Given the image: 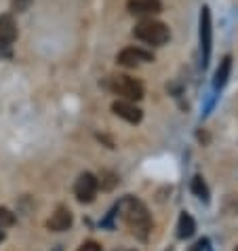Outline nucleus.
Returning a JSON list of instances; mask_svg holds the SVG:
<instances>
[{"label":"nucleus","mask_w":238,"mask_h":251,"mask_svg":"<svg viewBox=\"0 0 238 251\" xmlns=\"http://www.w3.org/2000/svg\"><path fill=\"white\" fill-rule=\"evenodd\" d=\"M78 251H101V245L95 241H87V243H82Z\"/></svg>","instance_id":"obj_16"},{"label":"nucleus","mask_w":238,"mask_h":251,"mask_svg":"<svg viewBox=\"0 0 238 251\" xmlns=\"http://www.w3.org/2000/svg\"><path fill=\"white\" fill-rule=\"evenodd\" d=\"M133 36L145 45L163 47L165 43H169L171 30L167 24L156 22V19H142V22L135 25V30H133Z\"/></svg>","instance_id":"obj_2"},{"label":"nucleus","mask_w":238,"mask_h":251,"mask_svg":"<svg viewBox=\"0 0 238 251\" xmlns=\"http://www.w3.org/2000/svg\"><path fill=\"white\" fill-rule=\"evenodd\" d=\"M13 2H15L17 6H25L27 2H30V0H13Z\"/></svg>","instance_id":"obj_18"},{"label":"nucleus","mask_w":238,"mask_h":251,"mask_svg":"<svg viewBox=\"0 0 238 251\" xmlns=\"http://www.w3.org/2000/svg\"><path fill=\"white\" fill-rule=\"evenodd\" d=\"M116 209L120 211L122 220L127 222V226L133 230V234H137L139 239L148 236L150 228H152V218L148 213V207H145L142 201L135 197H124Z\"/></svg>","instance_id":"obj_1"},{"label":"nucleus","mask_w":238,"mask_h":251,"mask_svg":"<svg viewBox=\"0 0 238 251\" xmlns=\"http://www.w3.org/2000/svg\"><path fill=\"white\" fill-rule=\"evenodd\" d=\"M127 6L133 15H139V17L156 15V13L163 11V2L160 0H129Z\"/></svg>","instance_id":"obj_9"},{"label":"nucleus","mask_w":238,"mask_h":251,"mask_svg":"<svg viewBox=\"0 0 238 251\" xmlns=\"http://www.w3.org/2000/svg\"><path fill=\"white\" fill-rule=\"evenodd\" d=\"M192 192H194L198 199L205 201V203L209 201V188H207L205 179H202L200 176H194V179H192Z\"/></svg>","instance_id":"obj_13"},{"label":"nucleus","mask_w":238,"mask_h":251,"mask_svg":"<svg viewBox=\"0 0 238 251\" xmlns=\"http://www.w3.org/2000/svg\"><path fill=\"white\" fill-rule=\"evenodd\" d=\"M230 70H232V57H230V55H226V57L219 61V68L215 70V78H213V87H215V89H221V87L228 82Z\"/></svg>","instance_id":"obj_11"},{"label":"nucleus","mask_w":238,"mask_h":251,"mask_svg":"<svg viewBox=\"0 0 238 251\" xmlns=\"http://www.w3.org/2000/svg\"><path fill=\"white\" fill-rule=\"evenodd\" d=\"M194 230H196V224H194L192 215L184 211L179 215V222H177V236L179 239H190L194 234Z\"/></svg>","instance_id":"obj_12"},{"label":"nucleus","mask_w":238,"mask_h":251,"mask_svg":"<svg viewBox=\"0 0 238 251\" xmlns=\"http://www.w3.org/2000/svg\"><path fill=\"white\" fill-rule=\"evenodd\" d=\"M190 251H211V249H209V241H207V239H200Z\"/></svg>","instance_id":"obj_17"},{"label":"nucleus","mask_w":238,"mask_h":251,"mask_svg":"<svg viewBox=\"0 0 238 251\" xmlns=\"http://www.w3.org/2000/svg\"><path fill=\"white\" fill-rule=\"evenodd\" d=\"M236 251H238V247H236Z\"/></svg>","instance_id":"obj_20"},{"label":"nucleus","mask_w":238,"mask_h":251,"mask_svg":"<svg viewBox=\"0 0 238 251\" xmlns=\"http://www.w3.org/2000/svg\"><path fill=\"white\" fill-rule=\"evenodd\" d=\"M116 176L114 173H110V171H103L101 173V179H99V184H101V188H106V190H112V188L116 186Z\"/></svg>","instance_id":"obj_15"},{"label":"nucleus","mask_w":238,"mask_h":251,"mask_svg":"<svg viewBox=\"0 0 238 251\" xmlns=\"http://www.w3.org/2000/svg\"><path fill=\"white\" fill-rule=\"evenodd\" d=\"M17 38V24L13 15L9 13H4V15H0V49H6L15 43Z\"/></svg>","instance_id":"obj_8"},{"label":"nucleus","mask_w":238,"mask_h":251,"mask_svg":"<svg viewBox=\"0 0 238 251\" xmlns=\"http://www.w3.org/2000/svg\"><path fill=\"white\" fill-rule=\"evenodd\" d=\"M112 112H114L116 116H120L122 121L131 123V125L142 123V118H143V112L133 101H129V100H118V101H114V103H112Z\"/></svg>","instance_id":"obj_7"},{"label":"nucleus","mask_w":238,"mask_h":251,"mask_svg":"<svg viewBox=\"0 0 238 251\" xmlns=\"http://www.w3.org/2000/svg\"><path fill=\"white\" fill-rule=\"evenodd\" d=\"M72 211H70L68 207H57V211H55L51 215V220L47 222V228L53 230V232H64V230H68L70 226H72Z\"/></svg>","instance_id":"obj_10"},{"label":"nucleus","mask_w":238,"mask_h":251,"mask_svg":"<svg viewBox=\"0 0 238 251\" xmlns=\"http://www.w3.org/2000/svg\"><path fill=\"white\" fill-rule=\"evenodd\" d=\"M0 241H4V230L0 228Z\"/></svg>","instance_id":"obj_19"},{"label":"nucleus","mask_w":238,"mask_h":251,"mask_svg":"<svg viewBox=\"0 0 238 251\" xmlns=\"http://www.w3.org/2000/svg\"><path fill=\"white\" fill-rule=\"evenodd\" d=\"M118 64L124 66V68H135L139 66L142 61H154V55L143 51V49H137V47H127L118 53Z\"/></svg>","instance_id":"obj_6"},{"label":"nucleus","mask_w":238,"mask_h":251,"mask_svg":"<svg viewBox=\"0 0 238 251\" xmlns=\"http://www.w3.org/2000/svg\"><path fill=\"white\" fill-rule=\"evenodd\" d=\"M15 224V215H13L6 207H0V228H9Z\"/></svg>","instance_id":"obj_14"},{"label":"nucleus","mask_w":238,"mask_h":251,"mask_svg":"<svg viewBox=\"0 0 238 251\" xmlns=\"http://www.w3.org/2000/svg\"><path fill=\"white\" fill-rule=\"evenodd\" d=\"M213 47V24H211V9L202 6L200 11V51H202V66H209Z\"/></svg>","instance_id":"obj_4"},{"label":"nucleus","mask_w":238,"mask_h":251,"mask_svg":"<svg viewBox=\"0 0 238 251\" xmlns=\"http://www.w3.org/2000/svg\"><path fill=\"white\" fill-rule=\"evenodd\" d=\"M108 87L114 95L122 97V100H129V101H139L143 97V85L137 78H131L127 74L112 76Z\"/></svg>","instance_id":"obj_3"},{"label":"nucleus","mask_w":238,"mask_h":251,"mask_svg":"<svg viewBox=\"0 0 238 251\" xmlns=\"http://www.w3.org/2000/svg\"><path fill=\"white\" fill-rule=\"evenodd\" d=\"M97 190H99V179L93 173H82L74 184V194L80 203H93Z\"/></svg>","instance_id":"obj_5"}]
</instances>
